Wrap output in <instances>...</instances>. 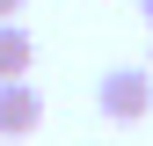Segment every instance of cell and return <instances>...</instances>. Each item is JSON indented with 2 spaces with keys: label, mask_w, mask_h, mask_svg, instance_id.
Here are the masks:
<instances>
[{
  "label": "cell",
  "mask_w": 153,
  "mask_h": 146,
  "mask_svg": "<svg viewBox=\"0 0 153 146\" xmlns=\"http://www.w3.org/2000/svg\"><path fill=\"white\" fill-rule=\"evenodd\" d=\"M95 110L109 124H146L153 117V66H109L95 80Z\"/></svg>",
  "instance_id": "cell-1"
},
{
  "label": "cell",
  "mask_w": 153,
  "mask_h": 146,
  "mask_svg": "<svg viewBox=\"0 0 153 146\" xmlns=\"http://www.w3.org/2000/svg\"><path fill=\"white\" fill-rule=\"evenodd\" d=\"M44 124V95L29 80H0V139H36Z\"/></svg>",
  "instance_id": "cell-2"
},
{
  "label": "cell",
  "mask_w": 153,
  "mask_h": 146,
  "mask_svg": "<svg viewBox=\"0 0 153 146\" xmlns=\"http://www.w3.org/2000/svg\"><path fill=\"white\" fill-rule=\"evenodd\" d=\"M29 66H36V36L22 22H0V80H29Z\"/></svg>",
  "instance_id": "cell-3"
},
{
  "label": "cell",
  "mask_w": 153,
  "mask_h": 146,
  "mask_svg": "<svg viewBox=\"0 0 153 146\" xmlns=\"http://www.w3.org/2000/svg\"><path fill=\"white\" fill-rule=\"evenodd\" d=\"M29 7V0H0V22H15V15H22Z\"/></svg>",
  "instance_id": "cell-4"
},
{
  "label": "cell",
  "mask_w": 153,
  "mask_h": 146,
  "mask_svg": "<svg viewBox=\"0 0 153 146\" xmlns=\"http://www.w3.org/2000/svg\"><path fill=\"white\" fill-rule=\"evenodd\" d=\"M139 15H146V22H153V0H139Z\"/></svg>",
  "instance_id": "cell-5"
},
{
  "label": "cell",
  "mask_w": 153,
  "mask_h": 146,
  "mask_svg": "<svg viewBox=\"0 0 153 146\" xmlns=\"http://www.w3.org/2000/svg\"><path fill=\"white\" fill-rule=\"evenodd\" d=\"M146 66H153V59H146Z\"/></svg>",
  "instance_id": "cell-6"
}]
</instances>
